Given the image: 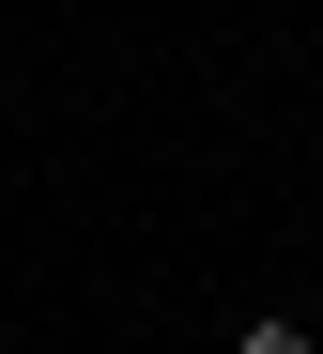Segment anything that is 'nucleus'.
I'll return each mask as SVG.
<instances>
[{
    "mask_svg": "<svg viewBox=\"0 0 323 354\" xmlns=\"http://www.w3.org/2000/svg\"><path fill=\"white\" fill-rule=\"evenodd\" d=\"M231 354H323V339H308V324H246Z\"/></svg>",
    "mask_w": 323,
    "mask_h": 354,
    "instance_id": "f257e3e1",
    "label": "nucleus"
}]
</instances>
